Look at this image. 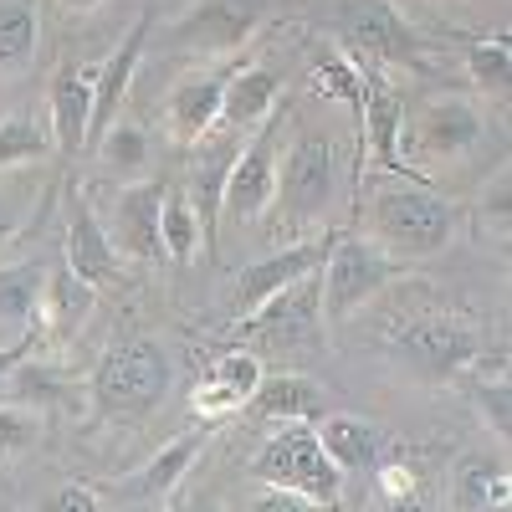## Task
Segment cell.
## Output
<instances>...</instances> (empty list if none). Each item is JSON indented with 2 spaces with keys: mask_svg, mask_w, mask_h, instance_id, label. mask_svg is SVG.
I'll return each mask as SVG.
<instances>
[{
  "mask_svg": "<svg viewBox=\"0 0 512 512\" xmlns=\"http://www.w3.org/2000/svg\"><path fill=\"white\" fill-rule=\"evenodd\" d=\"M359 77H364V108H359V139H364V159H374L379 169H400V139H405V103L400 93L374 72L369 57H354Z\"/></svg>",
  "mask_w": 512,
  "mask_h": 512,
  "instance_id": "9c48e42d",
  "label": "cell"
},
{
  "mask_svg": "<svg viewBox=\"0 0 512 512\" xmlns=\"http://www.w3.org/2000/svg\"><path fill=\"white\" fill-rule=\"evenodd\" d=\"M26 210H31V185H6L0 180V246H11L21 236Z\"/></svg>",
  "mask_w": 512,
  "mask_h": 512,
  "instance_id": "e575fe53",
  "label": "cell"
},
{
  "mask_svg": "<svg viewBox=\"0 0 512 512\" xmlns=\"http://www.w3.org/2000/svg\"><path fill=\"white\" fill-rule=\"evenodd\" d=\"M487 210H497V221H507V175L497 180V190L487 195Z\"/></svg>",
  "mask_w": 512,
  "mask_h": 512,
  "instance_id": "ab89813d",
  "label": "cell"
},
{
  "mask_svg": "<svg viewBox=\"0 0 512 512\" xmlns=\"http://www.w3.org/2000/svg\"><path fill=\"white\" fill-rule=\"evenodd\" d=\"M62 6H67V11H93L98 0H62Z\"/></svg>",
  "mask_w": 512,
  "mask_h": 512,
  "instance_id": "60d3db41",
  "label": "cell"
},
{
  "mask_svg": "<svg viewBox=\"0 0 512 512\" xmlns=\"http://www.w3.org/2000/svg\"><path fill=\"white\" fill-rule=\"evenodd\" d=\"M277 108V72L272 67H246L226 82L221 93V123L226 128H246V123H262Z\"/></svg>",
  "mask_w": 512,
  "mask_h": 512,
  "instance_id": "ffe728a7",
  "label": "cell"
},
{
  "mask_svg": "<svg viewBox=\"0 0 512 512\" xmlns=\"http://www.w3.org/2000/svg\"><path fill=\"white\" fill-rule=\"evenodd\" d=\"M318 441L338 461V472H364V466H374V431H369L364 420H354V415L323 420L318 425Z\"/></svg>",
  "mask_w": 512,
  "mask_h": 512,
  "instance_id": "603a6c76",
  "label": "cell"
},
{
  "mask_svg": "<svg viewBox=\"0 0 512 512\" xmlns=\"http://www.w3.org/2000/svg\"><path fill=\"white\" fill-rule=\"evenodd\" d=\"M338 36H344V47L354 57H369V62H415L420 57L415 31L400 21L390 0H344L338 6Z\"/></svg>",
  "mask_w": 512,
  "mask_h": 512,
  "instance_id": "52a82bcc",
  "label": "cell"
},
{
  "mask_svg": "<svg viewBox=\"0 0 512 512\" xmlns=\"http://www.w3.org/2000/svg\"><path fill=\"white\" fill-rule=\"evenodd\" d=\"M262 0H200V6H190L175 31H169V41L185 52H210V57H226L236 47H246L251 31L262 26Z\"/></svg>",
  "mask_w": 512,
  "mask_h": 512,
  "instance_id": "ba28073f",
  "label": "cell"
},
{
  "mask_svg": "<svg viewBox=\"0 0 512 512\" xmlns=\"http://www.w3.org/2000/svg\"><path fill=\"white\" fill-rule=\"evenodd\" d=\"M159 241H164V256L169 262H190L200 251V221L185 195H164V216H159Z\"/></svg>",
  "mask_w": 512,
  "mask_h": 512,
  "instance_id": "484cf974",
  "label": "cell"
},
{
  "mask_svg": "<svg viewBox=\"0 0 512 512\" xmlns=\"http://www.w3.org/2000/svg\"><path fill=\"white\" fill-rule=\"evenodd\" d=\"M67 267L82 277V282H113L118 277V246L113 236L103 231V221L93 216V205L88 200H77L72 205V231H67Z\"/></svg>",
  "mask_w": 512,
  "mask_h": 512,
  "instance_id": "e0dca14e",
  "label": "cell"
},
{
  "mask_svg": "<svg viewBox=\"0 0 512 512\" xmlns=\"http://www.w3.org/2000/svg\"><path fill=\"white\" fill-rule=\"evenodd\" d=\"M31 349H36V328H26V333H21V344L0 349V379H6V374H11V369H16V364H21L26 354H31Z\"/></svg>",
  "mask_w": 512,
  "mask_h": 512,
  "instance_id": "8d00e7d4",
  "label": "cell"
},
{
  "mask_svg": "<svg viewBox=\"0 0 512 512\" xmlns=\"http://www.w3.org/2000/svg\"><path fill=\"white\" fill-rule=\"evenodd\" d=\"M282 123H287V108L277 103L262 123H256V139L246 149H236V159H231L221 216H231L236 226L262 221L267 205L277 200V134H282Z\"/></svg>",
  "mask_w": 512,
  "mask_h": 512,
  "instance_id": "277c9868",
  "label": "cell"
},
{
  "mask_svg": "<svg viewBox=\"0 0 512 512\" xmlns=\"http://www.w3.org/2000/svg\"><path fill=\"white\" fill-rule=\"evenodd\" d=\"M52 149V123H36L31 113H11L0 123V175L16 164H31Z\"/></svg>",
  "mask_w": 512,
  "mask_h": 512,
  "instance_id": "cb8c5ba5",
  "label": "cell"
},
{
  "mask_svg": "<svg viewBox=\"0 0 512 512\" xmlns=\"http://www.w3.org/2000/svg\"><path fill=\"white\" fill-rule=\"evenodd\" d=\"M333 241H303V246H287L277 256H267V262H256L236 277V313L241 318H256L277 292H287L292 282H303L323 267V256H328Z\"/></svg>",
  "mask_w": 512,
  "mask_h": 512,
  "instance_id": "30bf717a",
  "label": "cell"
},
{
  "mask_svg": "<svg viewBox=\"0 0 512 512\" xmlns=\"http://www.w3.org/2000/svg\"><path fill=\"white\" fill-rule=\"evenodd\" d=\"M328 282H323V313L328 323H344L354 308H364L369 297L395 277V262L379 246H369L364 236H338L323 256Z\"/></svg>",
  "mask_w": 512,
  "mask_h": 512,
  "instance_id": "8992f818",
  "label": "cell"
},
{
  "mask_svg": "<svg viewBox=\"0 0 512 512\" xmlns=\"http://www.w3.org/2000/svg\"><path fill=\"white\" fill-rule=\"evenodd\" d=\"M93 93H98V72L93 67H72V62L57 67V77H52V144H57L62 159L88 149Z\"/></svg>",
  "mask_w": 512,
  "mask_h": 512,
  "instance_id": "7c38bea8",
  "label": "cell"
},
{
  "mask_svg": "<svg viewBox=\"0 0 512 512\" xmlns=\"http://www.w3.org/2000/svg\"><path fill=\"white\" fill-rule=\"evenodd\" d=\"M41 282H47V267H6L0 272V318L31 323L41 308Z\"/></svg>",
  "mask_w": 512,
  "mask_h": 512,
  "instance_id": "4316f807",
  "label": "cell"
},
{
  "mask_svg": "<svg viewBox=\"0 0 512 512\" xmlns=\"http://www.w3.org/2000/svg\"><path fill=\"white\" fill-rule=\"evenodd\" d=\"M374 236L395 256H436L456 236V210L420 180L410 185H384L374 195Z\"/></svg>",
  "mask_w": 512,
  "mask_h": 512,
  "instance_id": "6da1fadb",
  "label": "cell"
},
{
  "mask_svg": "<svg viewBox=\"0 0 512 512\" xmlns=\"http://www.w3.org/2000/svg\"><path fill=\"white\" fill-rule=\"evenodd\" d=\"M507 466H492L487 456L482 461H466L461 477H456V502L472 507V512H487V507H507Z\"/></svg>",
  "mask_w": 512,
  "mask_h": 512,
  "instance_id": "d4e9b609",
  "label": "cell"
},
{
  "mask_svg": "<svg viewBox=\"0 0 512 512\" xmlns=\"http://www.w3.org/2000/svg\"><path fill=\"white\" fill-rule=\"evenodd\" d=\"M256 384H262V364H256L251 354H226L216 364V374L195 390V410L205 420H221V415H231V410H241L251 400Z\"/></svg>",
  "mask_w": 512,
  "mask_h": 512,
  "instance_id": "ac0fdd59",
  "label": "cell"
},
{
  "mask_svg": "<svg viewBox=\"0 0 512 512\" xmlns=\"http://www.w3.org/2000/svg\"><path fill=\"white\" fill-rule=\"evenodd\" d=\"M405 128H410L415 149H425L431 159H456V154H466V149L482 139V118L466 108V103H456V98L425 103L415 113V123H405Z\"/></svg>",
  "mask_w": 512,
  "mask_h": 512,
  "instance_id": "9a60e30c",
  "label": "cell"
},
{
  "mask_svg": "<svg viewBox=\"0 0 512 512\" xmlns=\"http://www.w3.org/2000/svg\"><path fill=\"white\" fill-rule=\"evenodd\" d=\"M231 159H236V144H210L190 159V185H185V200L200 221V246L216 251V226H221V195H226V175H231Z\"/></svg>",
  "mask_w": 512,
  "mask_h": 512,
  "instance_id": "2e32d148",
  "label": "cell"
},
{
  "mask_svg": "<svg viewBox=\"0 0 512 512\" xmlns=\"http://www.w3.org/2000/svg\"><path fill=\"white\" fill-rule=\"evenodd\" d=\"M164 180H139L128 185L113 205V246L144 262H164V241H159V216H164Z\"/></svg>",
  "mask_w": 512,
  "mask_h": 512,
  "instance_id": "4fadbf2b",
  "label": "cell"
},
{
  "mask_svg": "<svg viewBox=\"0 0 512 512\" xmlns=\"http://www.w3.org/2000/svg\"><path fill=\"white\" fill-rule=\"evenodd\" d=\"M98 149L108 154V164H144L149 139H144V128H134V123H113L108 134L98 139Z\"/></svg>",
  "mask_w": 512,
  "mask_h": 512,
  "instance_id": "1f68e13d",
  "label": "cell"
},
{
  "mask_svg": "<svg viewBox=\"0 0 512 512\" xmlns=\"http://www.w3.org/2000/svg\"><path fill=\"white\" fill-rule=\"evenodd\" d=\"M47 297H52V308H57V323H62V328H72V323L88 318V308H93V282H82V277L62 262V272L52 277Z\"/></svg>",
  "mask_w": 512,
  "mask_h": 512,
  "instance_id": "f546056e",
  "label": "cell"
},
{
  "mask_svg": "<svg viewBox=\"0 0 512 512\" xmlns=\"http://www.w3.org/2000/svg\"><path fill=\"white\" fill-rule=\"evenodd\" d=\"M379 477H384V487H390V497H405V487H415V482H410V477L400 472V466H384Z\"/></svg>",
  "mask_w": 512,
  "mask_h": 512,
  "instance_id": "f35d334b",
  "label": "cell"
},
{
  "mask_svg": "<svg viewBox=\"0 0 512 512\" xmlns=\"http://www.w3.org/2000/svg\"><path fill=\"white\" fill-rule=\"evenodd\" d=\"M256 477L272 487L308 492L318 507L338 502V461L323 451V441L308 420H287V431H277L267 441V451L256 456Z\"/></svg>",
  "mask_w": 512,
  "mask_h": 512,
  "instance_id": "3957f363",
  "label": "cell"
},
{
  "mask_svg": "<svg viewBox=\"0 0 512 512\" xmlns=\"http://www.w3.org/2000/svg\"><path fill=\"white\" fill-rule=\"evenodd\" d=\"M52 507H62V512H93V507H98V497H93L88 487H67Z\"/></svg>",
  "mask_w": 512,
  "mask_h": 512,
  "instance_id": "74e56055",
  "label": "cell"
},
{
  "mask_svg": "<svg viewBox=\"0 0 512 512\" xmlns=\"http://www.w3.org/2000/svg\"><path fill=\"white\" fill-rule=\"evenodd\" d=\"M200 446H205V436L200 431H190V436H180V441H169L144 472H134L118 492L128 497V502H149V497H164V492H175L180 487V477L190 472V461L200 456Z\"/></svg>",
  "mask_w": 512,
  "mask_h": 512,
  "instance_id": "d6986e66",
  "label": "cell"
},
{
  "mask_svg": "<svg viewBox=\"0 0 512 512\" xmlns=\"http://www.w3.org/2000/svg\"><path fill=\"white\" fill-rule=\"evenodd\" d=\"M466 72H472L477 88H507V72H512V52L507 41H472L466 47Z\"/></svg>",
  "mask_w": 512,
  "mask_h": 512,
  "instance_id": "4dcf8cb0",
  "label": "cell"
},
{
  "mask_svg": "<svg viewBox=\"0 0 512 512\" xmlns=\"http://www.w3.org/2000/svg\"><path fill=\"white\" fill-rule=\"evenodd\" d=\"M93 395L108 415H149L169 395V354L154 338H123L103 354Z\"/></svg>",
  "mask_w": 512,
  "mask_h": 512,
  "instance_id": "7a4b0ae2",
  "label": "cell"
},
{
  "mask_svg": "<svg viewBox=\"0 0 512 512\" xmlns=\"http://www.w3.org/2000/svg\"><path fill=\"white\" fill-rule=\"evenodd\" d=\"M277 195H282V210L303 226V221H323L328 205L338 195V149L333 139L323 134H303L287 159L277 164Z\"/></svg>",
  "mask_w": 512,
  "mask_h": 512,
  "instance_id": "5b68a950",
  "label": "cell"
},
{
  "mask_svg": "<svg viewBox=\"0 0 512 512\" xmlns=\"http://www.w3.org/2000/svg\"><path fill=\"white\" fill-rule=\"evenodd\" d=\"M256 400V415H272V420H313L323 410V395L318 384L297 379V374H277V379H262L251 390Z\"/></svg>",
  "mask_w": 512,
  "mask_h": 512,
  "instance_id": "7402d4cb",
  "label": "cell"
},
{
  "mask_svg": "<svg viewBox=\"0 0 512 512\" xmlns=\"http://www.w3.org/2000/svg\"><path fill=\"white\" fill-rule=\"evenodd\" d=\"M41 441V420L26 410H0V456H21Z\"/></svg>",
  "mask_w": 512,
  "mask_h": 512,
  "instance_id": "d6a6232c",
  "label": "cell"
},
{
  "mask_svg": "<svg viewBox=\"0 0 512 512\" xmlns=\"http://www.w3.org/2000/svg\"><path fill=\"white\" fill-rule=\"evenodd\" d=\"M395 349L420 374H456V369H466V359L477 354V333L466 323H451V318H425V323H410L395 338Z\"/></svg>",
  "mask_w": 512,
  "mask_h": 512,
  "instance_id": "8fae6325",
  "label": "cell"
},
{
  "mask_svg": "<svg viewBox=\"0 0 512 512\" xmlns=\"http://www.w3.org/2000/svg\"><path fill=\"white\" fill-rule=\"evenodd\" d=\"M36 52V11L31 0L0 6V67H26Z\"/></svg>",
  "mask_w": 512,
  "mask_h": 512,
  "instance_id": "83f0119b",
  "label": "cell"
},
{
  "mask_svg": "<svg viewBox=\"0 0 512 512\" xmlns=\"http://www.w3.org/2000/svg\"><path fill=\"white\" fill-rule=\"evenodd\" d=\"M221 93H226L221 77H190V82H180L175 98H169L175 134H180V139H205L210 128L221 123Z\"/></svg>",
  "mask_w": 512,
  "mask_h": 512,
  "instance_id": "44dd1931",
  "label": "cell"
},
{
  "mask_svg": "<svg viewBox=\"0 0 512 512\" xmlns=\"http://www.w3.org/2000/svg\"><path fill=\"white\" fill-rule=\"evenodd\" d=\"M308 507H318V502L308 492H297V487H277L272 497L256 502V512H308Z\"/></svg>",
  "mask_w": 512,
  "mask_h": 512,
  "instance_id": "d590c367",
  "label": "cell"
},
{
  "mask_svg": "<svg viewBox=\"0 0 512 512\" xmlns=\"http://www.w3.org/2000/svg\"><path fill=\"white\" fill-rule=\"evenodd\" d=\"M313 82L328 93V98H338V103H349L354 108V118H359V108H364V77H359V67L349 62V57H318L313 62Z\"/></svg>",
  "mask_w": 512,
  "mask_h": 512,
  "instance_id": "f1b7e54d",
  "label": "cell"
},
{
  "mask_svg": "<svg viewBox=\"0 0 512 512\" xmlns=\"http://www.w3.org/2000/svg\"><path fill=\"white\" fill-rule=\"evenodd\" d=\"M149 31H154V11H144V16L134 21V31L118 41V52L108 57V67H98V93H93V128H88V144H98L108 128L118 123V108H123L128 88H134V72H139V62H144V41H149Z\"/></svg>",
  "mask_w": 512,
  "mask_h": 512,
  "instance_id": "5bb4252c",
  "label": "cell"
},
{
  "mask_svg": "<svg viewBox=\"0 0 512 512\" xmlns=\"http://www.w3.org/2000/svg\"><path fill=\"white\" fill-rule=\"evenodd\" d=\"M477 405H482V420L492 425L497 436H507V431H512V415H507V405H512L507 374H497V379H482V384H477Z\"/></svg>",
  "mask_w": 512,
  "mask_h": 512,
  "instance_id": "836d02e7",
  "label": "cell"
}]
</instances>
